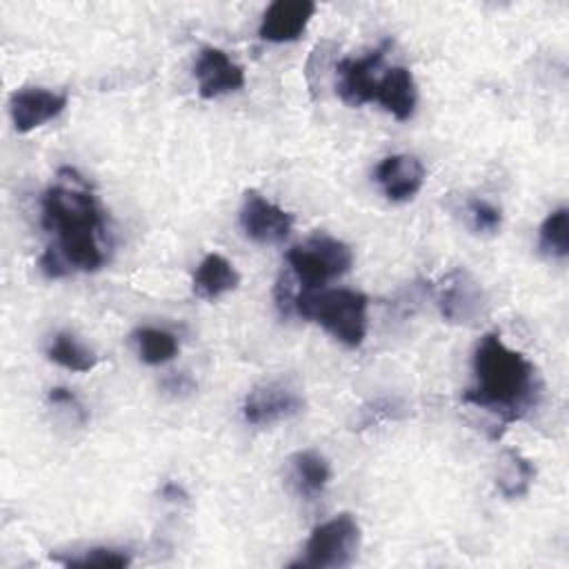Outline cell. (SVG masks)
Instances as JSON below:
<instances>
[{"label":"cell","instance_id":"cell-1","mask_svg":"<svg viewBox=\"0 0 569 569\" xmlns=\"http://www.w3.org/2000/svg\"><path fill=\"white\" fill-rule=\"evenodd\" d=\"M476 382L462 393L467 405L489 411L500 425L525 418L540 400L542 380L536 365L502 342L498 333H487L473 351Z\"/></svg>","mask_w":569,"mask_h":569},{"label":"cell","instance_id":"cell-2","mask_svg":"<svg viewBox=\"0 0 569 569\" xmlns=\"http://www.w3.org/2000/svg\"><path fill=\"white\" fill-rule=\"evenodd\" d=\"M58 176L62 182L42 196V224L56 231V249L69 269L96 271L104 262L98 244V233L102 231L100 207L76 169L62 167Z\"/></svg>","mask_w":569,"mask_h":569},{"label":"cell","instance_id":"cell-3","mask_svg":"<svg viewBox=\"0 0 569 569\" xmlns=\"http://www.w3.org/2000/svg\"><path fill=\"white\" fill-rule=\"evenodd\" d=\"M293 311L318 322L345 347H360L367 336V296L353 289H298Z\"/></svg>","mask_w":569,"mask_h":569},{"label":"cell","instance_id":"cell-4","mask_svg":"<svg viewBox=\"0 0 569 569\" xmlns=\"http://www.w3.org/2000/svg\"><path fill=\"white\" fill-rule=\"evenodd\" d=\"M291 278L300 282V289H322L329 280L347 273L353 264L349 244L331 236H313L302 244L287 251Z\"/></svg>","mask_w":569,"mask_h":569},{"label":"cell","instance_id":"cell-5","mask_svg":"<svg viewBox=\"0 0 569 569\" xmlns=\"http://www.w3.org/2000/svg\"><path fill=\"white\" fill-rule=\"evenodd\" d=\"M360 547V525L351 513H340L322 525H318L307 545L305 558L291 562V567L311 569H338L353 562Z\"/></svg>","mask_w":569,"mask_h":569},{"label":"cell","instance_id":"cell-6","mask_svg":"<svg viewBox=\"0 0 569 569\" xmlns=\"http://www.w3.org/2000/svg\"><path fill=\"white\" fill-rule=\"evenodd\" d=\"M438 309L445 320L449 322H465L471 325L476 322L487 307V298L482 293V287L478 280L465 271V269H453L442 278L436 291Z\"/></svg>","mask_w":569,"mask_h":569},{"label":"cell","instance_id":"cell-7","mask_svg":"<svg viewBox=\"0 0 569 569\" xmlns=\"http://www.w3.org/2000/svg\"><path fill=\"white\" fill-rule=\"evenodd\" d=\"M240 227L253 242L276 244L289 236L293 216L267 200L262 193L247 191L240 207Z\"/></svg>","mask_w":569,"mask_h":569},{"label":"cell","instance_id":"cell-8","mask_svg":"<svg viewBox=\"0 0 569 569\" xmlns=\"http://www.w3.org/2000/svg\"><path fill=\"white\" fill-rule=\"evenodd\" d=\"M387 49L389 40L365 58H342L340 62H336V91L347 104L360 107L376 100V89L380 80L376 76V69L380 67Z\"/></svg>","mask_w":569,"mask_h":569},{"label":"cell","instance_id":"cell-9","mask_svg":"<svg viewBox=\"0 0 569 569\" xmlns=\"http://www.w3.org/2000/svg\"><path fill=\"white\" fill-rule=\"evenodd\" d=\"M302 409V398L298 391L282 382H262L253 387L242 405V416L249 425L262 427L287 420Z\"/></svg>","mask_w":569,"mask_h":569},{"label":"cell","instance_id":"cell-10","mask_svg":"<svg viewBox=\"0 0 569 569\" xmlns=\"http://www.w3.org/2000/svg\"><path fill=\"white\" fill-rule=\"evenodd\" d=\"M193 76L198 80V93L204 100H213L244 87V69L218 47H204L200 51Z\"/></svg>","mask_w":569,"mask_h":569},{"label":"cell","instance_id":"cell-11","mask_svg":"<svg viewBox=\"0 0 569 569\" xmlns=\"http://www.w3.org/2000/svg\"><path fill=\"white\" fill-rule=\"evenodd\" d=\"M67 107V96L42 87H24L11 93L9 113L18 133H29L60 116Z\"/></svg>","mask_w":569,"mask_h":569},{"label":"cell","instance_id":"cell-12","mask_svg":"<svg viewBox=\"0 0 569 569\" xmlns=\"http://www.w3.org/2000/svg\"><path fill=\"white\" fill-rule=\"evenodd\" d=\"M316 13L311 0H276L262 13L258 36L267 42H291L302 36Z\"/></svg>","mask_w":569,"mask_h":569},{"label":"cell","instance_id":"cell-13","mask_svg":"<svg viewBox=\"0 0 569 569\" xmlns=\"http://www.w3.org/2000/svg\"><path fill=\"white\" fill-rule=\"evenodd\" d=\"M376 182L391 202H405L420 191L425 182V167L416 156L409 153L387 156L376 167Z\"/></svg>","mask_w":569,"mask_h":569},{"label":"cell","instance_id":"cell-14","mask_svg":"<svg viewBox=\"0 0 569 569\" xmlns=\"http://www.w3.org/2000/svg\"><path fill=\"white\" fill-rule=\"evenodd\" d=\"M416 100V80L407 67H391L378 80L376 102H380L385 111H389L396 120H409L413 116Z\"/></svg>","mask_w":569,"mask_h":569},{"label":"cell","instance_id":"cell-15","mask_svg":"<svg viewBox=\"0 0 569 569\" xmlns=\"http://www.w3.org/2000/svg\"><path fill=\"white\" fill-rule=\"evenodd\" d=\"M240 284L238 269L220 253H207L193 271V293L202 300H216Z\"/></svg>","mask_w":569,"mask_h":569},{"label":"cell","instance_id":"cell-16","mask_svg":"<svg viewBox=\"0 0 569 569\" xmlns=\"http://www.w3.org/2000/svg\"><path fill=\"white\" fill-rule=\"evenodd\" d=\"M536 478V467L518 449H505L496 465V487L505 498H522Z\"/></svg>","mask_w":569,"mask_h":569},{"label":"cell","instance_id":"cell-17","mask_svg":"<svg viewBox=\"0 0 569 569\" xmlns=\"http://www.w3.org/2000/svg\"><path fill=\"white\" fill-rule=\"evenodd\" d=\"M291 476L300 496L313 498L325 491L331 480V467L327 458L313 449H302L291 456Z\"/></svg>","mask_w":569,"mask_h":569},{"label":"cell","instance_id":"cell-18","mask_svg":"<svg viewBox=\"0 0 569 569\" xmlns=\"http://www.w3.org/2000/svg\"><path fill=\"white\" fill-rule=\"evenodd\" d=\"M49 360H53L56 365L69 369V371H78V373H87L98 365V358L93 351H89L84 345H80L71 333H56V338L51 340L49 349H47Z\"/></svg>","mask_w":569,"mask_h":569},{"label":"cell","instance_id":"cell-19","mask_svg":"<svg viewBox=\"0 0 569 569\" xmlns=\"http://www.w3.org/2000/svg\"><path fill=\"white\" fill-rule=\"evenodd\" d=\"M538 244H540V251L551 258H567V253H569V211H567V207H558L542 220Z\"/></svg>","mask_w":569,"mask_h":569},{"label":"cell","instance_id":"cell-20","mask_svg":"<svg viewBox=\"0 0 569 569\" xmlns=\"http://www.w3.org/2000/svg\"><path fill=\"white\" fill-rule=\"evenodd\" d=\"M138 353L147 365H162L178 353V340L164 329L144 327L136 331Z\"/></svg>","mask_w":569,"mask_h":569},{"label":"cell","instance_id":"cell-21","mask_svg":"<svg viewBox=\"0 0 569 569\" xmlns=\"http://www.w3.org/2000/svg\"><path fill=\"white\" fill-rule=\"evenodd\" d=\"M64 567H107V569H122L127 565H131L129 553L120 551V549H109V547H96L89 549L84 556L80 558H69V560H60Z\"/></svg>","mask_w":569,"mask_h":569},{"label":"cell","instance_id":"cell-22","mask_svg":"<svg viewBox=\"0 0 569 569\" xmlns=\"http://www.w3.org/2000/svg\"><path fill=\"white\" fill-rule=\"evenodd\" d=\"M467 209H469V218H471V224H473L476 231H480V233H496L500 229L502 213L491 202L480 200V198H471Z\"/></svg>","mask_w":569,"mask_h":569},{"label":"cell","instance_id":"cell-23","mask_svg":"<svg viewBox=\"0 0 569 569\" xmlns=\"http://www.w3.org/2000/svg\"><path fill=\"white\" fill-rule=\"evenodd\" d=\"M40 269L47 278H62L67 276L71 269L64 262V258L60 256V251L56 247H49L42 256H40Z\"/></svg>","mask_w":569,"mask_h":569},{"label":"cell","instance_id":"cell-24","mask_svg":"<svg viewBox=\"0 0 569 569\" xmlns=\"http://www.w3.org/2000/svg\"><path fill=\"white\" fill-rule=\"evenodd\" d=\"M49 402H53V405H71V407H80L78 398H76V396H73V391H71V389H67V387H53V389L49 391Z\"/></svg>","mask_w":569,"mask_h":569},{"label":"cell","instance_id":"cell-25","mask_svg":"<svg viewBox=\"0 0 569 569\" xmlns=\"http://www.w3.org/2000/svg\"><path fill=\"white\" fill-rule=\"evenodd\" d=\"M160 493H162V498L167 500V502H187V491L178 485V482H164L162 485V489H160Z\"/></svg>","mask_w":569,"mask_h":569}]
</instances>
